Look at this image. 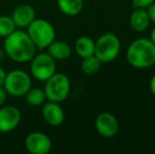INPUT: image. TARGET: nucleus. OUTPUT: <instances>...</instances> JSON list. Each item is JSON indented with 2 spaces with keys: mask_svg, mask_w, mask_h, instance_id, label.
<instances>
[{
  "mask_svg": "<svg viewBox=\"0 0 155 154\" xmlns=\"http://www.w3.org/2000/svg\"><path fill=\"white\" fill-rule=\"evenodd\" d=\"M6 96H8V93H6L5 89L3 88V86L0 87V107L3 106V103L6 100Z\"/></svg>",
  "mask_w": 155,
  "mask_h": 154,
  "instance_id": "4be33fe9",
  "label": "nucleus"
},
{
  "mask_svg": "<svg viewBox=\"0 0 155 154\" xmlns=\"http://www.w3.org/2000/svg\"><path fill=\"white\" fill-rule=\"evenodd\" d=\"M25 145L32 154H48L52 149V140L42 132H32L25 137Z\"/></svg>",
  "mask_w": 155,
  "mask_h": 154,
  "instance_id": "6e6552de",
  "label": "nucleus"
},
{
  "mask_svg": "<svg viewBox=\"0 0 155 154\" xmlns=\"http://www.w3.org/2000/svg\"><path fill=\"white\" fill-rule=\"evenodd\" d=\"M58 8L67 16H76L84 8V0H57Z\"/></svg>",
  "mask_w": 155,
  "mask_h": 154,
  "instance_id": "dca6fc26",
  "label": "nucleus"
},
{
  "mask_svg": "<svg viewBox=\"0 0 155 154\" xmlns=\"http://www.w3.org/2000/svg\"><path fill=\"white\" fill-rule=\"evenodd\" d=\"M15 30H16V25H15L12 17L1 15L0 16V37L5 38L6 36L12 34Z\"/></svg>",
  "mask_w": 155,
  "mask_h": 154,
  "instance_id": "6ab92c4d",
  "label": "nucleus"
},
{
  "mask_svg": "<svg viewBox=\"0 0 155 154\" xmlns=\"http://www.w3.org/2000/svg\"><path fill=\"white\" fill-rule=\"evenodd\" d=\"M102 62L96 57L95 55L89 56V57L82 58L81 61V70L84 74L93 75L98 72Z\"/></svg>",
  "mask_w": 155,
  "mask_h": 154,
  "instance_id": "a211bd4d",
  "label": "nucleus"
},
{
  "mask_svg": "<svg viewBox=\"0 0 155 154\" xmlns=\"http://www.w3.org/2000/svg\"><path fill=\"white\" fill-rule=\"evenodd\" d=\"M27 33L36 45L37 49H47V47L55 40L56 32L50 21L41 18H35L27 28Z\"/></svg>",
  "mask_w": 155,
  "mask_h": 154,
  "instance_id": "7ed1b4c3",
  "label": "nucleus"
},
{
  "mask_svg": "<svg viewBox=\"0 0 155 154\" xmlns=\"http://www.w3.org/2000/svg\"><path fill=\"white\" fill-rule=\"evenodd\" d=\"M41 114H42L45 123H49L50 126H54V127L61 125L64 120L63 109L60 107L59 103H55V101L49 100L48 103H43Z\"/></svg>",
  "mask_w": 155,
  "mask_h": 154,
  "instance_id": "9b49d317",
  "label": "nucleus"
},
{
  "mask_svg": "<svg viewBox=\"0 0 155 154\" xmlns=\"http://www.w3.org/2000/svg\"><path fill=\"white\" fill-rule=\"evenodd\" d=\"M146 10H147V13H148V16H149L150 21H152V22L155 23V1L153 2V3L150 4L149 6H147Z\"/></svg>",
  "mask_w": 155,
  "mask_h": 154,
  "instance_id": "412c9836",
  "label": "nucleus"
},
{
  "mask_svg": "<svg viewBox=\"0 0 155 154\" xmlns=\"http://www.w3.org/2000/svg\"><path fill=\"white\" fill-rule=\"evenodd\" d=\"M45 93L48 100L61 103L69 96L71 90V82L69 77L63 73H54L48 80H45Z\"/></svg>",
  "mask_w": 155,
  "mask_h": 154,
  "instance_id": "39448f33",
  "label": "nucleus"
},
{
  "mask_svg": "<svg viewBox=\"0 0 155 154\" xmlns=\"http://www.w3.org/2000/svg\"><path fill=\"white\" fill-rule=\"evenodd\" d=\"M30 69L35 79L45 81L56 72V61L49 53L35 54L31 59Z\"/></svg>",
  "mask_w": 155,
  "mask_h": 154,
  "instance_id": "0eeeda50",
  "label": "nucleus"
},
{
  "mask_svg": "<svg viewBox=\"0 0 155 154\" xmlns=\"http://www.w3.org/2000/svg\"><path fill=\"white\" fill-rule=\"evenodd\" d=\"M126 56L130 66L137 69L149 68L155 62V45L150 39L138 38L130 43Z\"/></svg>",
  "mask_w": 155,
  "mask_h": 154,
  "instance_id": "f03ea898",
  "label": "nucleus"
},
{
  "mask_svg": "<svg viewBox=\"0 0 155 154\" xmlns=\"http://www.w3.org/2000/svg\"><path fill=\"white\" fill-rule=\"evenodd\" d=\"M150 40L153 42V44L155 45V28H153V30L151 31V35H150Z\"/></svg>",
  "mask_w": 155,
  "mask_h": 154,
  "instance_id": "393cba45",
  "label": "nucleus"
},
{
  "mask_svg": "<svg viewBox=\"0 0 155 154\" xmlns=\"http://www.w3.org/2000/svg\"><path fill=\"white\" fill-rule=\"evenodd\" d=\"M4 56V52H2L1 50H0V58H2Z\"/></svg>",
  "mask_w": 155,
  "mask_h": 154,
  "instance_id": "a878e982",
  "label": "nucleus"
},
{
  "mask_svg": "<svg viewBox=\"0 0 155 154\" xmlns=\"http://www.w3.org/2000/svg\"><path fill=\"white\" fill-rule=\"evenodd\" d=\"M75 51L81 58H86L94 55L95 52V41L88 36H81L75 42Z\"/></svg>",
  "mask_w": 155,
  "mask_h": 154,
  "instance_id": "2eb2a0df",
  "label": "nucleus"
},
{
  "mask_svg": "<svg viewBox=\"0 0 155 154\" xmlns=\"http://www.w3.org/2000/svg\"><path fill=\"white\" fill-rule=\"evenodd\" d=\"M25 98L27 103H29L30 106L33 107H38L45 103L47 96L43 89L40 88H30L28 90V92L25 94Z\"/></svg>",
  "mask_w": 155,
  "mask_h": 154,
  "instance_id": "f3484780",
  "label": "nucleus"
},
{
  "mask_svg": "<svg viewBox=\"0 0 155 154\" xmlns=\"http://www.w3.org/2000/svg\"><path fill=\"white\" fill-rule=\"evenodd\" d=\"M31 87L32 79L30 75L25 71L15 69V70L6 73L3 82V88L11 96H25V94Z\"/></svg>",
  "mask_w": 155,
  "mask_h": 154,
  "instance_id": "423d86ee",
  "label": "nucleus"
},
{
  "mask_svg": "<svg viewBox=\"0 0 155 154\" xmlns=\"http://www.w3.org/2000/svg\"><path fill=\"white\" fill-rule=\"evenodd\" d=\"M149 88H150V91H151L152 95L155 97V74L151 77V79H150Z\"/></svg>",
  "mask_w": 155,
  "mask_h": 154,
  "instance_id": "5701e85b",
  "label": "nucleus"
},
{
  "mask_svg": "<svg viewBox=\"0 0 155 154\" xmlns=\"http://www.w3.org/2000/svg\"><path fill=\"white\" fill-rule=\"evenodd\" d=\"M95 128L98 134L102 137H113L118 132V120L115 115H113L110 112H102L96 117Z\"/></svg>",
  "mask_w": 155,
  "mask_h": 154,
  "instance_id": "9d476101",
  "label": "nucleus"
},
{
  "mask_svg": "<svg viewBox=\"0 0 155 154\" xmlns=\"http://www.w3.org/2000/svg\"><path fill=\"white\" fill-rule=\"evenodd\" d=\"M4 54L16 62H28L35 56L36 45L30 38L29 34L22 30H15L4 38Z\"/></svg>",
  "mask_w": 155,
  "mask_h": 154,
  "instance_id": "f257e3e1",
  "label": "nucleus"
},
{
  "mask_svg": "<svg viewBox=\"0 0 155 154\" xmlns=\"http://www.w3.org/2000/svg\"><path fill=\"white\" fill-rule=\"evenodd\" d=\"M48 53L55 60H63L71 56L72 48L62 40H54L47 47Z\"/></svg>",
  "mask_w": 155,
  "mask_h": 154,
  "instance_id": "4468645a",
  "label": "nucleus"
},
{
  "mask_svg": "<svg viewBox=\"0 0 155 154\" xmlns=\"http://www.w3.org/2000/svg\"><path fill=\"white\" fill-rule=\"evenodd\" d=\"M154 66H155V62H154Z\"/></svg>",
  "mask_w": 155,
  "mask_h": 154,
  "instance_id": "bb28decb",
  "label": "nucleus"
},
{
  "mask_svg": "<svg viewBox=\"0 0 155 154\" xmlns=\"http://www.w3.org/2000/svg\"><path fill=\"white\" fill-rule=\"evenodd\" d=\"M155 0H132L133 8H146L151 3H153Z\"/></svg>",
  "mask_w": 155,
  "mask_h": 154,
  "instance_id": "aec40b11",
  "label": "nucleus"
},
{
  "mask_svg": "<svg viewBox=\"0 0 155 154\" xmlns=\"http://www.w3.org/2000/svg\"><path fill=\"white\" fill-rule=\"evenodd\" d=\"M21 120V112L14 106H3L0 108V132L8 133L18 127Z\"/></svg>",
  "mask_w": 155,
  "mask_h": 154,
  "instance_id": "1a4fd4ad",
  "label": "nucleus"
},
{
  "mask_svg": "<svg viewBox=\"0 0 155 154\" xmlns=\"http://www.w3.org/2000/svg\"><path fill=\"white\" fill-rule=\"evenodd\" d=\"M11 17L16 28L25 29L29 27L30 23L36 18V12L35 8L30 4H20L14 8Z\"/></svg>",
  "mask_w": 155,
  "mask_h": 154,
  "instance_id": "f8f14e48",
  "label": "nucleus"
},
{
  "mask_svg": "<svg viewBox=\"0 0 155 154\" xmlns=\"http://www.w3.org/2000/svg\"><path fill=\"white\" fill-rule=\"evenodd\" d=\"M5 71L3 70V68L0 67V87L3 86V82H4V78H5Z\"/></svg>",
  "mask_w": 155,
  "mask_h": 154,
  "instance_id": "b1692460",
  "label": "nucleus"
},
{
  "mask_svg": "<svg viewBox=\"0 0 155 154\" xmlns=\"http://www.w3.org/2000/svg\"><path fill=\"white\" fill-rule=\"evenodd\" d=\"M120 52V40L115 34H102L95 41V52L94 55L104 64L111 62L116 59Z\"/></svg>",
  "mask_w": 155,
  "mask_h": 154,
  "instance_id": "20e7f679",
  "label": "nucleus"
},
{
  "mask_svg": "<svg viewBox=\"0 0 155 154\" xmlns=\"http://www.w3.org/2000/svg\"><path fill=\"white\" fill-rule=\"evenodd\" d=\"M150 19L147 10L143 8H135L130 16V25L134 31L143 32L149 28Z\"/></svg>",
  "mask_w": 155,
  "mask_h": 154,
  "instance_id": "ddd939ff",
  "label": "nucleus"
}]
</instances>
